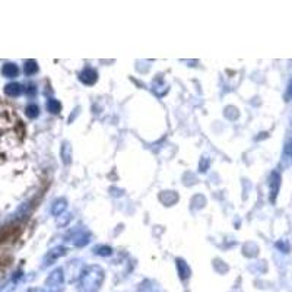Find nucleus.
Wrapping results in <instances>:
<instances>
[{
  "mask_svg": "<svg viewBox=\"0 0 292 292\" xmlns=\"http://www.w3.org/2000/svg\"><path fill=\"white\" fill-rule=\"evenodd\" d=\"M104 281V269L101 266H86L79 275V292H98Z\"/></svg>",
  "mask_w": 292,
  "mask_h": 292,
  "instance_id": "f257e3e1",
  "label": "nucleus"
},
{
  "mask_svg": "<svg viewBox=\"0 0 292 292\" xmlns=\"http://www.w3.org/2000/svg\"><path fill=\"white\" fill-rule=\"evenodd\" d=\"M64 290V275L63 269H56L46 281V292H63Z\"/></svg>",
  "mask_w": 292,
  "mask_h": 292,
  "instance_id": "f03ea898",
  "label": "nucleus"
},
{
  "mask_svg": "<svg viewBox=\"0 0 292 292\" xmlns=\"http://www.w3.org/2000/svg\"><path fill=\"white\" fill-rule=\"evenodd\" d=\"M79 79L85 85H94L98 80V72L92 67H85L79 73Z\"/></svg>",
  "mask_w": 292,
  "mask_h": 292,
  "instance_id": "7ed1b4c3",
  "label": "nucleus"
},
{
  "mask_svg": "<svg viewBox=\"0 0 292 292\" xmlns=\"http://www.w3.org/2000/svg\"><path fill=\"white\" fill-rule=\"evenodd\" d=\"M66 251H67V250H66L64 247H56V248H52V250L46 254V257H44V267L53 265L57 259H60L61 256L66 254Z\"/></svg>",
  "mask_w": 292,
  "mask_h": 292,
  "instance_id": "20e7f679",
  "label": "nucleus"
},
{
  "mask_svg": "<svg viewBox=\"0 0 292 292\" xmlns=\"http://www.w3.org/2000/svg\"><path fill=\"white\" fill-rule=\"evenodd\" d=\"M89 238H91V234H89L88 231H85V230H80V231L73 233V234L70 235L72 244L76 245V247H83V245H86V244L89 242Z\"/></svg>",
  "mask_w": 292,
  "mask_h": 292,
  "instance_id": "39448f33",
  "label": "nucleus"
},
{
  "mask_svg": "<svg viewBox=\"0 0 292 292\" xmlns=\"http://www.w3.org/2000/svg\"><path fill=\"white\" fill-rule=\"evenodd\" d=\"M24 92V86L18 82H12V83H7L4 86V94L7 97H19L21 94Z\"/></svg>",
  "mask_w": 292,
  "mask_h": 292,
  "instance_id": "423d86ee",
  "label": "nucleus"
},
{
  "mask_svg": "<svg viewBox=\"0 0 292 292\" xmlns=\"http://www.w3.org/2000/svg\"><path fill=\"white\" fill-rule=\"evenodd\" d=\"M19 73V69L15 63H4L1 67V75L4 78H16Z\"/></svg>",
  "mask_w": 292,
  "mask_h": 292,
  "instance_id": "0eeeda50",
  "label": "nucleus"
},
{
  "mask_svg": "<svg viewBox=\"0 0 292 292\" xmlns=\"http://www.w3.org/2000/svg\"><path fill=\"white\" fill-rule=\"evenodd\" d=\"M177 269H178V275H180V278H181L183 281H186V279L190 278L191 270H190L188 265H187L183 259H177Z\"/></svg>",
  "mask_w": 292,
  "mask_h": 292,
  "instance_id": "6e6552de",
  "label": "nucleus"
},
{
  "mask_svg": "<svg viewBox=\"0 0 292 292\" xmlns=\"http://www.w3.org/2000/svg\"><path fill=\"white\" fill-rule=\"evenodd\" d=\"M66 206H67V202L64 199H58L53 203V208H52V213L54 216H58L60 213H63L66 211Z\"/></svg>",
  "mask_w": 292,
  "mask_h": 292,
  "instance_id": "1a4fd4ad",
  "label": "nucleus"
},
{
  "mask_svg": "<svg viewBox=\"0 0 292 292\" xmlns=\"http://www.w3.org/2000/svg\"><path fill=\"white\" fill-rule=\"evenodd\" d=\"M24 72L27 76H32L38 72V64L35 60H27L25 61V66H24Z\"/></svg>",
  "mask_w": 292,
  "mask_h": 292,
  "instance_id": "9d476101",
  "label": "nucleus"
},
{
  "mask_svg": "<svg viewBox=\"0 0 292 292\" xmlns=\"http://www.w3.org/2000/svg\"><path fill=\"white\" fill-rule=\"evenodd\" d=\"M25 114H27L28 118H37L38 116H40V108H38V106H35V104H29V106H27V108H25Z\"/></svg>",
  "mask_w": 292,
  "mask_h": 292,
  "instance_id": "9b49d317",
  "label": "nucleus"
},
{
  "mask_svg": "<svg viewBox=\"0 0 292 292\" xmlns=\"http://www.w3.org/2000/svg\"><path fill=\"white\" fill-rule=\"evenodd\" d=\"M94 253L97 254V256H110V254H113V248L111 247H108V245H97L95 248H94Z\"/></svg>",
  "mask_w": 292,
  "mask_h": 292,
  "instance_id": "f8f14e48",
  "label": "nucleus"
},
{
  "mask_svg": "<svg viewBox=\"0 0 292 292\" xmlns=\"http://www.w3.org/2000/svg\"><path fill=\"white\" fill-rule=\"evenodd\" d=\"M47 110H49L52 114H57V113H60V111H61V104H60L57 100L52 98V100H49V101H47Z\"/></svg>",
  "mask_w": 292,
  "mask_h": 292,
  "instance_id": "ddd939ff",
  "label": "nucleus"
},
{
  "mask_svg": "<svg viewBox=\"0 0 292 292\" xmlns=\"http://www.w3.org/2000/svg\"><path fill=\"white\" fill-rule=\"evenodd\" d=\"M35 92H37V89H35V85H29V86H28V91H27L28 95H32V97H34V95H35Z\"/></svg>",
  "mask_w": 292,
  "mask_h": 292,
  "instance_id": "4468645a",
  "label": "nucleus"
},
{
  "mask_svg": "<svg viewBox=\"0 0 292 292\" xmlns=\"http://www.w3.org/2000/svg\"><path fill=\"white\" fill-rule=\"evenodd\" d=\"M25 292H46V290H41V288H29Z\"/></svg>",
  "mask_w": 292,
  "mask_h": 292,
  "instance_id": "2eb2a0df",
  "label": "nucleus"
},
{
  "mask_svg": "<svg viewBox=\"0 0 292 292\" xmlns=\"http://www.w3.org/2000/svg\"><path fill=\"white\" fill-rule=\"evenodd\" d=\"M292 97V80L291 83H290V86H288V92H287V98H291Z\"/></svg>",
  "mask_w": 292,
  "mask_h": 292,
  "instance_id": "dca6fc26",
  "label": "nucleus"
}]
</instances>
